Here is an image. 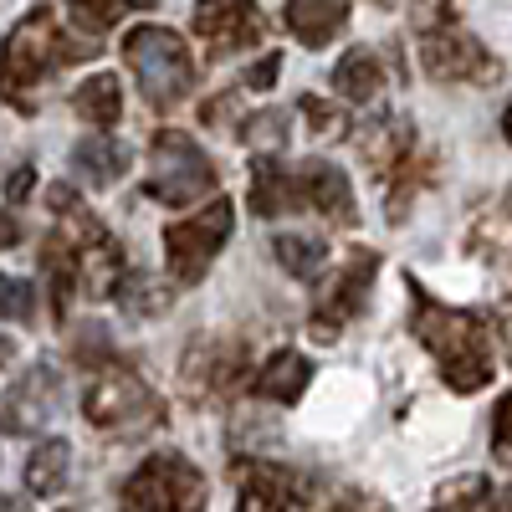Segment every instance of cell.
Instances as JSON below:
<instances>
[{
	"instance_id": "obj_1",
	"label": "cell",
	"mask_w": 512,
	"mask_h": 512,
	"mask_svg": "<svg viewBox=\"0 0 512 512\" xmlns=\"http://www.w3.org/2000/svg\"><path fill=\"white\" fill-rule=\"evenodd\" d=\"M410 333L420 338V349L436 359L441 379L456 395H477L492 384V338L477 313H461L441 297H431L410 277Z\"/></svg>"
},
{
	"instance_id": "obj_2",
	"label": "cell",
	"mask_w": 512,
	"mask_h": 512,
	"mask_svg": "<svg viewBox=\"0 0 512 512\" xmlns=\"http://www.w3.org/2000/svg\"><path fill=\"white\" fill-rule=\"evenodd\" d=\"M103 41L93 36H62V21L52 6H36L26 11L11 36H6V47H0V98L16 103L21 113H31V88L41 77H47L52 67L62 62H77V57H98Z\"/></svg>"
},
{
	"instance_id": "obj_3",
	"label": "cell",
	"mask_w": 512,
	"mask_h": 512,
	"mask_svg": "<svg viewBox=\"0 0 512 512\" xmlns=\"http://www.w3.org/2000/svg\"><path fill=\"white\" fill-rule=\"evenodd\" d=\"M123 62L134 72L139 93L149 98V108L169 113L195 82V62H190V47L169 31V26H134L123 36Z\"/></svg>"
},
{
	"instance_id": "obj_4",
	"label": "cell",
	"mask_w": 512,
	"mask_h": 512,
	"mask_svg": "<svg viewBox=\"0 0 512 512\" xmlns=\"http://www.w3.org/2000/svg\"><path fill=\"white\" fill-rule=\"evenodd\" d=\"M216 185H221V169L210 164V154L190 134H180V128H159L149 144L144 195L164 205H195L205 195H216Z\"/></svg>"
},
{
	"instance_id": "obj_5",
	"label": "cell",
	"mask_w": 512,
	"mask_h": 512,
	"mask_svg": "<svg viewBox=\"0 0 512 512\" xmlns=\"http://www.w3.org/2000/svg\"><path fill=\"white\" fill-rule=\"evenodd\" d=\"M420 72L431 82H472V88H487V82L502 77V62L472 31H461L456 11H431L425 16V31H420Z\"/></svg>"
},
{
	"instance_id": "obj_6",
	"label": "cell",
	"mask_w": 512,
	"mask_h": 512,
	"mask_svg": "<svg viewBox=\"0 0 512 512\" xmlns=\"http://www.w3.org/2000/svg\"><path fill=\"white\" fill-rule=\"evenodd\" d=\"M123 512H205V477L180 451H154L118 492Z\"/></svg>"
},
{
	"instance_id": "obj_7",
	"label": "cell",
	"mask_w": 512,
	"mask_h": 512,
	"mask_svg": "<svg viewBox=\"0 0 512 512\" xmlns=\"http://www.w3.org/2000/svg\"><path fill=\"white\" fill-rule=\"evenodd\" d=\"M236 231V210L226 195H216L210 205H200L195 216L185 221H169L164 226V256H169V277H175V287H195L210 262L221 256V246L231 241Z\"/></svg>"
},
{
	"instance_id": "obj_8",
	"label": "cell",
	"mask_w": 512,
	"mask_h": 512,
	"mask_svg": "<svg viewBox=\"0 0 512 512\" xmlns=\"http://www.w3.org/2000/svg\"><path fill=\"white\" fill-rule=\"evenodd\" d=\"M374 277H379V251H374V246H354V251L344 256V267H338V277L323 282L318 303H313V313H308V333L318 338V344H333V338L369 308Z\"/></svg>"
},
{
	"instance_id": "obj_9",
	"label": "cell",
	"mask_w": 512,
	"mask_h": 512,
	"mask_svg": "<svg viewBox=\"0 0 512 512\" xmlns=\"http://www.w3.org/2000/svg\"><path fill=\"white\" fill-rule=\"evenodd\" d=\"M82 420L98 431H144L159 420V400L128 364H108L82 395Z\"/></svg>"
},
{
	"instance_id": "obj_10",
	"label": "cell",
	"mask_w": 512,
	"mask_h": 512,
	"mask_svg": "<svg viewBox=\"0 0 512 512\" xmlns=\"http://www.w3.org/2000/svg\"><path fill=\"white\" fill-rule=\"evenodd\" d=\"M241 369H246V344H241V338L205 333V338H195V344L185 349L180 390H185V400L210 405V400H221L231 384L241 379Z\"/></svg>"
},
{
	"instance_id": "obj_11",
	"label": "cell",
	"mask_w": 512,
	"mask_h": 512,
	"mask_svg": "<svg viewBox=\"0 0 512 512\" xmlns=\"http://www.w3.org/2000/svg\"><path fill=\"white\" fill-rule=\"evenodd\" d=\"M62 405V374L52 364H31L21 379H11L0 400V431L6 436H36Z\"/></svg>"
},
{
	"instance_id": "obj_12",
	"label": "cell",
	"mask_w": 512,
	"mask_h": 512,
	"mask_svg": "<svg viewBox=\"0 0 512 512\" xmlns=\"http://www.w3.org/2000/svg\"><path fill=\"white\" fill-rule=\"evenodd\" d=\"M297 175V205L303 210H318L333 226H359V205H354V185L338 164L328 159H303L292 169Z\"/></svg>"
},
{
	"instance_id": "obj_13",
	"label": "cell",
	"mask_w": 512,
	"mask_h": 512,
	"mask_svg": "<svg viewBox=\"0 0 512 512\" xmlns=\"http://www.w3.org/2000/svg\"><path fill=\"white\" fill-rule=\"evenodd\" d=\"M195 31L205 36L210 57H231V52H246L267 36V16L246 6V0H216V6H200L195 11Z\"/></svg>"
},
{
	"instance_id": "obj_14",
	"label": "cell",
	"mask_w": 512,
	"mask_h": 512,
	"mask_svg": "<svg viewBox=\"0 0 512 512\" xmlns=\"http://www.w3.org/2000/svg\"><path fill=\"white\" fill-rule=\"evenodd\" d=\"M236 512H292L297 507V472L277 461H236Z\"/></svg>"
},
{
	"instance_id": "obj_15",
	"label": "cell",
	"mask_w": 512,
	"mask_h": 512,
	"mask_svg": "<svg viewBox=\"0 0 512 512\" xmlns=\"http://www.w3.org/2000/svg\"><path fill=\"white\" fill-rule=\"evenodd\" d=\"M308 384H313V364L297 349H277L262 369L251 374V395L256 400H277V405H297Z\"/></svg>"
},
{
	"instance_id": "obj_16",
	"label": "cell",
	"mask_w": 512,
	"mask_h": 512,
	"mask_svg": "<svg viewBox=\"0 0 512 512\" xmlns=\"http://www.w3.org/2000/svg\"><path fill=\"white\" fill-rule=\"evenodd\" d=\"M344 21H349V6L344 0H292L287 6V31L303 41V47H328V41L344 31Z\"/></svg>"
},
{
	"instance_id": "obj_17",
	"label": "cell",
	"mask_w": 512,
	"mask_h": 512,
	"mask_svg": "<svg viewBox=\"0 0 512 512\" xmlns=\"http://www.w3.org/2000/svg\"><path fill=\"white\" fill-rule=\"evenodd\" d=\"M251 210L256 216H282V210H303L297 205V175L277 159H256L251 164Z\"/></svg>"
},
{
	"instance_id": "obj_18",
	"label": "cell",
	"mask_w": 512,
	"mask_h": 512,
	"mask_svg": "<svg viewBox=\"0 0 512 512\" xmlns=\"http://www.w3.org/2000/svg\"><path fill=\"white\" fill-rule=\"evenodd\" d=\"M72 169H77V175L88 180L93 190H108V185L123 180L128 149H123L118 139H108V134H93V139H82V144L72 149Z\"/></svg>"
},
{
	"instance_id": "obj_19",
	"label": "cell",
	"mask_w": 512,
	"mask_h": 512,
	"mask_svg": "<svg viewBox=\"0 0 512 512\" xmlns=\"http://www.w3.org/2000/svg\"><path fill=\"white\" fill-rule=\"evenodd\" d=\"M72 108H77L82 123H93L98 134H108V128L118 123V113H123V82H118L113 72L88 77V82H82V88L72 93Z\"/></svg>"
},
{
	"instance_id": "obj_20",
	"label": "cell",
	"mask_w": 512,
	"mask_h": 512,
	"mask_svg": "<svg viewBox=\"0 0 512 512\" xmlns=\"http://www.w3.org/2000/svg\"><path fill=\"white\" fill-rule=\"evenodd\" d=\"M41 272H47V292H52V318H67L72 308V292L77 287V251L67 246V236H47V246H41Z\"/></svg>"
},
{
	"instance_id": "obj_21",
	"label": "cell",
	"mask_w": 512,
	"mask_h": 512,
	"mask_svg": "<svg viewBox=\"0 0 512 512\" xmlns=\"http://www.w3.org/2000/svg\"><path fill=\"white\" fill-rule=\"evenodd\" d=\"M379 88H384V67H379L374 52L354 47V52L338 57V67H333V93H338V98L369 103V98H379Z\"/></svg>"
},
{
	"instance_id": "obj_22",
	"label": "cell",
	"mask_w": 512,
	"mask_h": 512,
	"mask_svg": "<svg viewBox=\"0 0 512 512\" xmlns=\"http://www.w3.org/2000/svg\"><path fill=\"white\" fill-rule=\"evenodd\" d=\"M67 472H72V446H67L62 436L41 441V446L31 451V461H26V492L52 497V492L67 487Z\"/></svg>"
},
{
	"instance_id": "obj_23",
	"label": "cell",
	"mask_w": 512,
	"mask_h": 512,
	"mask_svg": "<svg viewBox=\"0 0 512 512\" xmlns=\"http://www.w3.org/2000/svg\"><path fill=\"white\" fill-rule=\"evenodd\" d=\"M272 251H277L282 272H292V277H313V272L328 262V246H323L318 236H277Z\"/></svg>"
},
{
	"instance_id": "obj_24",
	"label": "cell",
	"mask_w": 512,
	"mask_h": 512,
	"mask_svg": "<svg viewBox=\"0 0 512 512\" xmlns=\"http://www.w3.org/2000/svg\"><path fill=\"white\" fill-rule=\"evenodd\" d=\"M487 507H492V482L487 477H456L431 502V512H487Z\"/></svg>"
},
{
	"instance_id": "obj_25",
	"label": "cell",
	"mask_w": 512,
	"mask_h": 512,
	"mask_svg": "<svg viewBox=\"0 0 512 512\" xmlns=\"http://www.w3.org/2000/svg\"><path fill=\"white\" fill-rule=\"evenodd\" d=\"M118 303H123V313H134V318H154V313H164L169 303H175V287H164L154 277H128L123 292H118Z\"/></svg>"
},
{
	"instance_id": "obj_26",
	"label": "cell",
	"mask_w": 512,
	"mask_h": 512,
	"mask_svg": "<svg viewBox=\"0 0 512 512\" xmlns=\"http://www.w3.org/2000/svg\"><path fill=\"white\" fill-rule=\"evenodd\" d=\"M241 144H251V149H282L287 139H292V128H287V113H277V108H267V113H256V118H241Z\"/></svg>"
},
{
	"instance_id": "obj_27",
	"label": "cell",
	"mask_w": 512,
	"mask_h": 512,
	"mask_svg": "<svg viewBox=\"0 0 512 512\" xmlns=\"http://www.w3.org/2000/svg\"><path fill=\"white\" fill-rule=\"evenodd\" d=\"M297 108H303V118H308V128L318 139H338V134H349V113L338 108V103H328V98H297Z\"/></svg>"
},
{
	"instance_id": "obj_28",
	"label": "cell",
	"mask_w": 512,
	"mask_h": 512,
	"mask_svg": "<svg viewBox=\"0 0 512 512\" xmlns=\"http://www.w3.org/2000/svg\"><path fill=\"white\" fill-rule=\"evenodd\" d=\"M31 313H36V287L21 277H0V318L26 323Z\"/></svg>"
},
{
	"instance_id": "obj_29",
	"label": "cell",
	"mask_w": 512,
	"mask_h": 512,
	"mask_svg": "<svg viewBox=\"0 0 512 512\" xmlns=\"http://www.w3.org/2000/svg\"><path fill=\"white\" fill-rule=\"evenodd\" d=\"M72 354H77L82 364H93L98 374H103L108 364H118V359H113V344H108V333H103L98 323H88V328L77 333V344H72Z\"/></svg>"
},
{
	"instance_id": "obj_30",
	"label": "cell",
	"mask_w": 512,
	"mask_h": 512,
	"mask_svg": "<svg viewBox=\"0 0 512 512\" xmlns=\"http://www.w3.org/2000/svg\"><path fill=\"white\" fill-rule=\"evenodd\" d=\"M128 16V6H72V21L82 26V31H108V26H118Z\"/></svg>"
},
{
	"instance_id": "obj_31",
	"label": "cell",
	"mask_w": 512,
	"mask_h": 512,
	"mask_svg": "<svg viewBox=\"0 0 512 512\" xmlns=\"http://www.w3.org/2000/svg\"><path fill=\"white\" fill-rule=\"evenodd\" d=\"M277 72H282V52H267L262 62H256V67L241 77V93H267L272 82H277Z\"/></svg>"
},
{
	"instance_id": "obj_32",
	"label": "cell",
	"mask_w": 512,
	"mask_h": 512,
	"mask_svg": "<svg viewBox=\"0 0 512 512\" xmlns=\"http://www.w3.org/2000/svg\"><path fill=\"white\" fill-rule=\"evenodd\" d=\"M328 512H384V502L379 497H369V492H359V487H344L333 497V507Z\"/></svg>"
},
{
	"instance_id": "obj_33",
	"label": "cell",
	"mask_w": 512,
	"mask_h": 512,
	"mask_svg": "<svg viewBox=\"0 0 512 512\" xmlns=\"http://www.w3.org/2000/svg\"><path fill=\"white\" fill-rule=\"evenodd\" d=\"M492 441H497V451H512V390L502 395V405L492 415Z\"/></svg>"
},
{
	"instance_id": "obj_34",
	"label": "cell",
	"mask_w": 512,
	"mask_h": 512,
	"mask_svg": "<svg viewBox=\"0 0 512 512\" xmlns=\"http://www.w3.org/2000/svg\"><path fill=\"white\" fill-rule=\"evenodd\" d=\"M31 185H36V169H31V164H21L16 175L6 180V195H11V205H21V200L31 195Z\"/></svg>"
},
{
	"instance_id": "obj_35",
	"label": "cell",
	"mask_w": 512,
	"mask_h": 512,
	"mask_svg": "<svg viewBox=\"0 0 512 512\" xmlns=\"http://www.w3.org/2000/svg\"><path fill=\"white\" fill-rule=\"evenodd\" d=\"M21 241V221L11 216V210H0V251H11Z\"/></svg>"
},
{
	"instance_id": "obj_36",
	"label": "cell",
	"mask_w": 512,
	"mask_h": 512,
	"mask_svg": "<svg viewBox=\"0 0 512 512\" xmlns=\"http://www.w3.org/2000/svg\"><path fill=\"white\" fill-rule=\"evenodd\" d=\"M492 221H507V236H502V256H512V195L497 205V216Z\"/></svg>"
},
{
	"instance_id": "obj_37",
	"label": "cell",
	"mask_w": 512,
	"mask_h": 512,
	"mask_svg": "<svg viewBox=\"0 0 512 512\" xmlns=\"http://www.w3.org/2000/svg\"><path fill=\"white\" fill-rule=\"evenodd\" d=\"M487 512H512V482H507V487L492 497V507H487Z\"/></svg>"
},
{
	"instance_id": "obj_38",
	"label": "cell",
	"mask_w": 512,
	"mask_h": 512,
	"mask_svg": "<svg viewBox=\"0 0 512 512\" xmlns=\"http://www.w3.org/2000/svg\"><path fill=\"white\" fill-rule=\"evenodd\" d=\"M11 359H16V344H11V338H6V333H0V369H6Z\"/></svg>"
},
{
	"instance_id": "obj_39",
	"label": "cell",
	"mask_w": 512,
	"mask_h": 512,
	"mask_svg": "<svg viewBox=\"0 0 512 512\" xmlns=\"http://www.w3.org/2000/svg\"><path fill=\"white\" fill-rule=\"evenodd\" d=\"M502 134H507V144H512V103H507V113H502Z\"/></svg>"
}]
</instances>
